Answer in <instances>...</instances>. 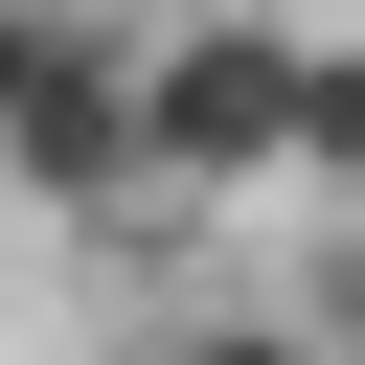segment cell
Instances as JSON below:
<instances>
[{"instance_id": "obj_6", "label": "cell", "mask_w": 365, "mask_h": 365, "mask_svg": "<svg viewBox=\"0 0 365 365\" xmlns=\"http://www.w3.org/2000/svg\"><path fill=\"white\" fill-rule=\"evenodd\" d=\"M68 23H91V0H0V114H23L46 68H68Z\"/></svg>"}, {"instance_id": "obj_5", "label": "cell", "mask_w": 365, "mask_h": 365, "mask_svg": "<svg viewBox=\"0 0 365 365\" xmlns=\"http://www.w3.org/2000/svg\"><path fill=\"white\" fill-rule=\"evenodd\" d=\"M137 365H319V342H297V297H228V319H160Z\"/></svg>"}, {"instance_id": "obj_1", "label": "cell", "mask_w": 365, "mask_h": 365, "mask_svg": "<svg viewBox=\"0 0 365 365\" xmlns=\"http://www.w3.org/2000/svg\"><path fill=\"white\" fill-rule=\"evenodd\" d=\"M137 160H160V205H274V160H297V23H160L137 46Z\"/></svg>"}, {"instance_id": "obj_4", "label": "cell", "mask_w": 365, "mask_h": 365, "mask_svg": "<svg viewBox=\"0 0 365 365\" xmlns=\"http://www.w3.org/2000/svg\"><path fill=\"white\" fill-rule=\"evenodd\" d=\"M297 342L365 365V205H319V274H297Z\"/></svg>"}, {"instance_id": "obj_3", "label": "cell", "mask_w": 365, "mask_h": 365, "mask_svg": "<svg viewBox=\"0 0 365 365\" xmlns=\"http://www.w3.org/2000/svg\"><path fill=\"white\" fill-rule=\"evenodd\" d=\"M274 205H365V46H297V160Z\"/></svg>"}, {"instance_id": "obj_2", "label": "cell", "mask_w": 365, "mask_h": 365, "mask_svg": "<svg viewBox=\"0 0 365 365\" xmlns=\"http://www.w3.org/2000/svg\"><path fill=\"white\" fill-rule=\"evenodd\" d=\"M0 182H23L46 228H160V160H137V46H114V23H68V68L0 114Z\"/></svg>"}]
</instances>
